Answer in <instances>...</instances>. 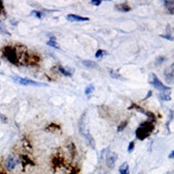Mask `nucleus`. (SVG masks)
Instances as JSON below:
<instances>
[{
  "instance_id": "1",
  "label": "nucleus",
  "mask_w": 174,
  "mask_h": 174,
  "mask_svg": "<svg viewBox=\"0 0 174 174\" xmlns=\"http://www.w3.org/2000/svg\"><path fill=\"white\" fill-rule=\"evenodd\" d=\"M153 129H155V122L148 120V121L142 122V123L140 124L139 126L137 127V129H136V133H135V134H136L137 139L144 140L146 139L148 136H150L151 133L153 132Z\"/></svg>"
},
{
  "instance_id": "2",
  "label": "nucleus",
  "mask_w": 174,
  "mask_h": 174,
  "mask_svg": "<svg viewBox=\"0 0 174 174\" xmlns=\"http://www.w3.org/2000/svg\"><path fill=\"white\" fill-rule=\"evenodd\" d=\"M1 55L7 61L13 65L20 66L18 64V50H16V46H5L1 49Z\"/></svg>"
},
{
  "instance_id": "3",
  "label": "nucleus",
  "mask_w": 174,
  "mask_h": 174,
  "mask_svg": "<svg viewBox=\"0 0 174 174\" xmlns=\"http://www.w3.org/2000/svg\"><path fill=\"white\" fill-rule=\"evenodd\" d=\"M11 79H13L15 83H18V84L20 85H23V86H37V87L47 86V84H45V83H39V82H36V81H33V79H24V77H21V76H12Z\"/></svg>"
},
{
  "instance_id": "4",
  "label": "nucleus",
  "mask_w": 174,
  "mask_h": 174,
  "mask_svg": "<svg viewBox=\"0 0 174 174\" xmlns=\"http://www.w3.org/2000/svg\"><path fill=\"white\" fill-rule=\"evenodd\" d=\"M150 77H151L150 84L152 85V86L155 87V88H157L158 90H160L161 92H170V90H171V88H170V87L164 86V85L160 82V79H159L158 77H157L156 74L151 73V74H150Z\"/></svg>"
},
{
  "instance_id": "5",
  "label": "nucleus",
  "mask_w": 174,
  "mask_h": 174,
  "mask_svg": "<svg viewBox=\"0 0 174 174\" xmlns=\"http://www.w3.org/2000/svg\"><path fill=\"white\" fill-rule=\"evenodd\" d=\"M51 164H52V168L55 171H57L58 168H62L64 164V157L62 155H60V152L55 153L51 158Z\"/></svg>"
},
{
  "instance_id": "6",
  "label": "nucleus",
  "mask_w": 174,
  "mask_h": 174,
  "mask_svg": "<svg viewBox=\"0 0 174 174\" xmlns=\"http://www.w3.org/2000/svg\"><path fill=\"white\" fill-rule=\"evenodd\" d=\"M18 163H20V160H18V158H15V157L13 156H9L5 161V166L9 172H11L15 169Z\"/></svg>"
},
{
  "instance_id": "7",
  "label": "nucleus",
  "mask_w": 174,
  "mask_h": 174,
  "mask_svg": "<svg viewBox=\"0 0 174 174\" xmlns=\"http://www.w3.org/2000/svg\"><path fill=\"white\" fill-rule=\"evenodd\" d=\"M86 121H87V111H85L79 120V131L81 133V135H84L88 131L86 127Z\"/></svg>"
},
{
  "instance_id": "8",
  "label": "nucleus",
  "mask_w": 174,
  "mask_h": 174,
  "mask_svg": "<svg viewBox=\"0 0 174 174\" xmlns=\"http://www.w3.org/2000/svg\"><path fill=\"white\" fill-rule=\"evenodd\" d=\"M40 62V57L37 53H28V57H27V62L26 65H38Z\"/></svg>"
},
{
  "instance_id": "9",
  "label": "nucleus",
  "mask_w": 174,
  "mask_h": 174,
  "mask_svg": "<svg viewBox=\"0 0 174 174\" xmlns=\"http://www.w3.org/2000/svg\"><path fill=\"white\" fill-rule=\"evenodd\" d=\"M116 160H118V155L115 152H110L108 156L105 157V162H107V166H108L109 169H113Z\"/></svg>"
},
{
  "instance_id": "10",
  "label": "nucleus",
  "mask_w": 174,
  "mask_h": 174,
  "mask_svg": "<svg viewBox=\"0 0 174 174\" xmlns=\"http://www.w3.org/2000/svg\"><path fill=\"white\" fill-rule=\"evenodd\" d=\"M66 20L70 22H87L89 21V18L76 15V14H68L66 15Z\"/></svg>"
},
{
  "instance_id": "11",
  "label": "nucleus",
  "mask_w": 174,
  "mask_h": 174,
  "mask_svg": "<svg viewBox=\"0 0 174 174\" xmlns=\"http://www.w3.org/2000/svg\"><path fill=\"white\" fill-rule=\"evenodd\" d=\"M164 77H166V81L169 83V84L173 83V64H171V65L166 70V72H164Z\"/></svg>"
},
{
  "instance_id": "12",
  "label": "nucleus",
  "mask_w": 174,
  "mask_h": 174,
  "mask_svg": "<svg viewBox=\"0 0 174 174\" xmlns=\"http://www.w3.org/2000/svg\"><path fill=\"white\" fill-rule=\"evenodd\" d=\"M84 138H85V140H86V142H87V145H89L90 147L92 148V149H95V140H94V138H92V134H90L88 131H87L86 133H85L84 135Z\"/></svg>"
},
{
  "instance_id": "13",
  "label": "nucleus",
  "mask_w": 174,
  "mask_h": 174,
  "mask_svg": "<svg viewBox=\"0 0 174 174\" xmlns=\"http://www.w3.org/2000/svg\"><path fill=\"white\" fill-rule=\"evenodd\" d=\"M20 162L22 163V166H23V168L25 166H27V164H29V166H35V163L33 162L31 159H29V157H27V156H25V155H21L20 156Z\"/></svg>"
},
{
  "instance_id": "14",
  "label": "nucleus",
  "mask_w": 174,
  "mask_h": 174,
  "mask_svg": "<svg viewBox=\"0 0 174 174\" xmlns=\"http://www.w3.org/2000/svg\"><path fill=\"white\" fill-rule=\"evenodd\" d=\"M46 132H60L61 131V126L59 125V124L55 123V122H52V123H50L48 126H46Z\"/></svg>"
},
{
  "instance_id": "15",
  "label": "nucleus",
  "mask_w": 174,
  "mask_h": 174,
  "mask_svg": "<svg viewBox=\"0 0 174 174\" xmlns=\"http://www.w3.org/2000/svg\"><path fill=\"white\" fill-rule=\"evenodd\" d=\"M115 9L118 11H121V12H129V11L132 10V8L129 7L127 3H118L115 5Z\"/></svg>"
},
{
  "instance_id": "16",
  "label": "nucleus",
  "mask_w": 174,
  "mask_h": 174,
  "mask_svg": "<svg viewBox=\"0 0 174 174\" xmlns=\"http://www.w3.org/2000/svg\"><path fill=\"white\" fill-rule=\"evenodd\" d=\"M163 5L166 10L169 11L170 14L174 13V1H172V0H166V1H163Z\"/></svg>"
},
{
  "instance_id": "17",
  "label": "nucleus",
  "mask_w": 174,
  "mask_h": 174,
  "mask_svg": "<svg viewBox=\"0 0 174 174\" xmlns=\"http://www.w3.org/2000/svg\"><path fill=\"white\" fill-rule=\"evenodd\" d=\"M59 71L60 73H62L64 76H68V77H71L73 75V69H69V68H62V66H59Z\"/></svg>"
},
{
  "instance_id": "18",
  "label": "nucleus",
  "mask_w": 174,
  "mask_h": 174,
  "mask_svg": "<svg viewBox=\"0 0 174 174\" xmlns=\"http://www.w3.org/2000/svg\"><path fill=\"white\" fill-rule=\"evenodd\" d=\"M120 174H129V166L127 162H123L119 168Z\"/></svg>"
},
{
  "instance_id": "19",
  "label": "nucleus",
  "mask_w": 174,
  "mask_h": 174,
  "mask_svg": "<svg viewBox=\"0 0 174 174\" xmlns=\"http://www.w3.org/2000/svg\"><path fill=\"white\" fill-rule=\"evenodd\" d=\"M83 64H84L86 68H89V69H96V68H98V64L96 63L95 61H92V60H84L83 61Z\"/></svg>"
},
{
  "instance_id": "20",
  "label": "nucleus",
  "mask_w": 174,
  "mask_h": 174,
  "mask_svg": "<svg viewBox=\"0 0 174 174\" xmlns=\"http://www.w3.org/2000/svg\"><path fill=\"white\" fill-rule=\"evenodd\" d=\"M170 92H160L159 94V98H160L161 100L163 101H169L171 100V97H170Z\"/></svg>"
},
{
  "instance_id": "21",
  "label": "nucleus",
  "mask_w": 174,
  "mask_h": 174,
  "mask_svg": "<svg viewBox=\"0 0 174 174\" xmlns=\"http://www.w3.org/2000/svg\"><path fill=\"white\" fill-rule=\"evenodd\" d=\"M110 76L115 79H123V77H122L119 73H116L115 71H113V70H110Z\"/></svg>"
},
{
  "instance_id": "22",
  "label": "nucleus",
  "mask_w": 174,
  "mask_h": 174,
  "mask_svg": "<svg viewBox=\"0 0 174 174\" xmlns=\"http://www.w3.org/2000/svg\"><path fill=\"white\" fill-rule=\"evenodd\" d=\"M31 14H32V15H34V16H36L37 18H44V14H42V11H38V10H33Z\"/></svg>"
},
{
  "instance_id": "23",
  "label": "nucleus",
  "mask_w": 174,
  "mask_h": 174,
  "mask_svg": "<svg viewBox=\"0 0 174 174\" xmlns=\"http://www.w3.org/2000/svg\"><path fill=\"white\" fill-rule=\"evenodd\" d=\"M95 90V86L94 85H88L86 87V89H85V95H90L92 92H94Z\"/></svg>"
},
{
  "instance_id": "24",
  "label": "nucleus",
  "mask_w": 174,
  "mask_h": 174,
  "mask_svg": "<svg viewBox=\"0 0 174 174\" xmlns=\"http://www.w3.org/2000/svg\"><path fill=\"white\" fill-rule=\"evenodd\" d=\"M108 55V52H107V51L99 49V50H97V52L95 53V57H96V58H102L103 55Z\"/></svg>"
},
{
  "instance_id": "25",
  "label": "nucleus",
  "mask_w": 174,
  "mask_h": 174,
  "mask_svg": "<svg viewBox=\"0 0 174 174\" xmlns=\"http://www.w3.org/2000/svg\"><path fill=\"white\" fill-rule=\"evenodd\" d=\"M47 45H48V46H50V47L55 48V49H60V46L58 45V42H55V40H48Z\"/></svg>"
},
{
  "instance_id": "26",
  "label": "nucleus",
  "mask_w": 174,
  "mask_h": 174,
  "mask_svg": "<svg viewBox=\"0 0 174 174\" xmlns=\"http://www.w3.org/2000/svg\"><path fill=\"white\" fill-rule=\"evenodd\" d=\"M166 60V57H163V55H161V57H158V58L156 59V65H160V64H162L164 62V61Z\"/></svg>"
},
{
  "instance_id": "27",
  "label": "nucleus",
  "mask_w": 174,
  "mask_h": 174,
  "mask_svg": "<svg viewBox=\"0 0 174 174\" xmlns=\"http://www.w3.org/2000/svg\"><path fill=\"white\" fill-rule=\"evenodd\" d=\"M127 123H129L127 121H123V122H122V123L120 124L119 126H118V132H122V131H123V129H125V127H126Z\"/></svg>"
},
{
  "instance_id": "28",
  "label": "nucleus",
  "mask_w": 174,
  "mask_h": 174,
  "mask_svg": "<svg viewBox=\"0 0 174 174\" xmlns=\"http://www.w3.org/2000/svg\"><path fill=\"white\" fill-rule=\"evenodd\" d=\"M1 15H7L5 13V7H3V2L2 1H0V16Z\"/></svg>"
},
{
  "instance_id": "29",
  "label": "nucleus",
  "mask_w": 174,
  "mask_h": 174,
  "mask_svg": "<svg viewBox=\"0 0 174 174\" xmlns=\"http://www.w3.org/2000/svg\"><path fill=\"white\" fill-rule=\"evenodd\" d=\"M134 147H135V142H131L129 144V148H127V152L131 153L133 152V150H134Z\"/></svg>"
},
{
  "instance_id": "30",
  "label": "nucleus",
  "mask_w": 174,
  "mask_h": 174,
  "mask_svg": "<svg viewBox=\"0 0 174 174\" xmlns=\"http://www.w3.org/2000/svg\"><path fill=\"white\" fill-rule=\"evenodd\" d=\"M0 34H5V35H10V33L7 32L5 28H3V26H0Z\"/></svg>"
},
{
  "instance_id": "31",
  "label": "nucleus",
  "mask_w": 174,
  "mask_h": 174,
  "mask_svg": "<svg viewBox=\"0 0 174 174\" xmlns=\"http://www.w3.org/2000/svg\"><path fill=\"white\" fill-rule=\"evenodd\" d=\"M0 119L2 120V122H3V123H7V122H8V119H7V116H5V115H3L2 113H0Z\"/></svg>"
},
{
  "instance_id": "32",
  "label": "nucleus",
  "mask_w": 174,
  "mask_h": 174,
  "mask_svg": "<svg viewBox=\"0 0 174 174\" xmlns=\"http://www.w3.org/2000/svg\"><path fill=\"white\" fill-rule=\"evenodd\" d=\"M107 152H109V148H105V150H102V152H101V158H103V157H107Z\"/></svg>"
},
{
  "instance_id": "33",
  "label": "nucleus",
  "mask_w": 174,
  "mask_h": 174,
  "mask_svg": "<svg viewBox=\"0 0 174 174\" xmlns=\"http://www.w3.org/2000/svg\"><path fill=\"white\" fill-rule=\"evenodd\" d=\"M161 37H163V38H166V39H169V40H173V37L169 36V35H161Z\"/></svg>"
},
{
  "instance_id": "34",
  "label": "nucleus",
  "mask_w": 174,
  "mask_h": 174,
  "mask_svg": "<svg viewBox=\"0 0 174 174\" xmlns=\"http://www.w3.org/2000/svg\"><path fill=\"white\" fill-rule=\"evenodd\" d=\"M92 5H96V7H97V5H101V1H92Z\"/></svg>"
},
{
  "instance_id": "35",
  "label": "nucleus",
  "mask_w": 174,
  "mask_h": 174,
  "mask_svg": "<svg viewBox=\"0 0 174 174\" xmlns=\"http://www.w3.org/2000/svg\"><path fill=\"white\" fill-rule=\"evenodd\" d=\"M71 174H79V171H77L76 168H73V169H72Z\"/></svg>"
},
{
  "instance_id": "36",
  "label": "nucleus",
  "mask_w": 174,
  "mask_h": 174,
  "mask_svg": "<svg viewBox=\"0 0 174 174\" xmlns=\"http://www.w3.org/2000/svg\"><path fill=\"white\" fill-rule=\"evenodd\" d=\"M151 95H152V92H151V90H150V92H147V95H146L145 99H147V98H149V97H150Z\"/></svg>"
},
{
  "instance_id": "37",
  "label": "nucleus",
  "mask_w": 174,
  "mask_h": 174,
  "mask_svg": "<svg viewBox=\"0 0 174 174\" xmlns=\"http://www.w3.org/2000/svg\"><path fill=\"white\" fill-rule=\"evenodd\" d=\"M173 156H174V151L172 150L171 152H170V155H169V158L170 159H173Z\"/></svg>"
},
{
  "instance_id": "38",
  "label": "nucleus",
  "mask_w": 174,
  "mask_h": 174,
  "mask_svg": "<svg viewBox=\"0 0 174 174\" xmlns=\"http://www.w3.org/2000/svg\"><path fill=\"white\" fill-rule=\"evenodd\" d=\"M0 174H5V173H3V172L1 171V170H0Z\"/></svg>"
},
{
  "instance_id": "39",
  "label": "nucleus",
  "mask_w": 174,
  "mask_h": 174,
  "mask_svg": "<svg viewBox=\"0 0 174 174\" xmlns=\"http://www.w3.org/2000/svg\"><path fill=\"white\" fill-rule=\"evenodd\" d=\"M138 174H140V173H138Z\"/></svg>"
}]
</instances>
